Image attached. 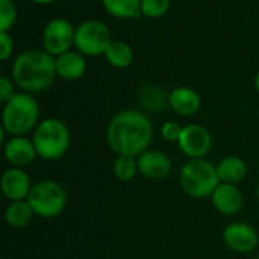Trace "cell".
<instances>
[{
	"instance_id": "cell-2",
	"label": "cell",
	"mask_w": 259,
	"mask_h": 259,
	"mask_svg": "<svg viewBox=\"0 0 259 259\" xmlns=\"http://www.w3.org/2000/svg\"><path fill=\"white\" fill-rule=\"evenodd\" d=\"M11 74L14 83L24 93H41L58 76L56 58L44 49H27L15 56Z\"/></svg>"
},
{
	"instance_id": "cell-11",
	"label": "cell",
	"mask_w": 259,
	"mask_h": 259,
	"mask_svg": "<svg viewBox=\"0 0 259 259\" xmlns=\"http://www.w3.org/2000/svg\"><path fill=\"white\" fill-rule=\"evenodd\" d=\"M32 182L29 175L20 167L8 168L0 179V188L3 196L9 202L15 200H27L29 193L32 190Z\"/></svg>"
},
{
	"instance_id": "cell-26",
	"label": "cell",
	"mask_w": 259,
	"mask_h": 259,
	"mask_svg": "<svg viewBox=\"0 0 259 259\" xmlns=\"http://www.w3.org/2000/svg\"><path fill=\"white\" fill-rule=\"evenodd\" d=\"M14 50V39L9 32H0V61L9 59Z\"/></svg>"
},
{
	"instance_id": "cell-28",
	"label": "cell",
	"mask_w": 259,
	"mask_h": 259,
	"mask_svg": "<svg viewBox=\"0 0 259 259\" xmlns=\"http://www.w3.org/2000/svg\"><path fill=\"white\" fill-rule=\"evenodd\" d=\"M32 3H36V5H52L55 3L56 0H30Z\"/></svg>"
},
{
	"instance_id": "cell-5",
	"label": "cell",
	"mask_w": 259,
	"mask_h": 259,
	"mask_svg": "<svg viewBox=\"0 0 259 259\" xmlns=\"http://www.w3.org/2000/svg\"><path fill=\"white\" fill-rule=\"evenodd\" d=\"M33 144L39 158L46 161H55L62 158L71 143L70 131L64 121L59 118L41 120L33 131Z\"/></svg>"
},
{
	"instance_id": "cell-16",
	"label": "cell",
	"mask_w": 259,
	"mask_h": 259,
	"mask_svg": "<svg viewBox=\"0 0 259 259\" xmlns=\"http://www.w3.org/2000/svg\"><path fill=\"white\" fill-rule=\"evenodd\" d=\"M87 71V59L77 50H68L56 56V74L64 80H77Z\"/></svg>"
},
{
	"instance_id": "cell-12",
	"label": "cell",
	"mask_w": 259,
	"mask_h": 259,
	"mask_svg": "<svg viewBox=\"0 0 259 259\" xmlns=\"http://www.w3.org/2000/svg\"><path fill=\"white\" fill-rule=\"evenodd\" d=\"M138 161V171L152 181H162L171 171V159L167 153L161 150H146L140 156Z\"/></svg>"
},
{
	"instance_id": "cell-29",
	"label": "cell",
	"mask_w": 259,
	"mask_h": 259,
	"mask_svg": "<svg viewBox=\"0 0 259 259\" xmlns=\"http://www.w3.org/2000/svg\"><path fill=\"white\" fill-rule=\"evenodd\" d=\"M255 90L259 93V71L255 74Z\"/></svg>"
},
{
	"instance_id": "cell-1",
	"label": "cell",
	"mask_w": 259,
	"mask_h": 259,
	"mask_svg": "<svg viewBox=\"0 0 259 259\" xmlns=\"http://www.w3.org/2000/svg\"><path fill=\"white\" fill-rule=\"evenodd\" d=\"M153 140V126L146 112L124 109L117 112L108 123L106 141L117 155L140 156L149 150Z\"/></svg>"
},
{
	"instance_id": "cell-7",
	"label": "cell",
	"mask_w": 259,
	"mask_h": 259,
	"mask_svg": "<svg viewBox=\"0 0 259 259\" xmlns=\"http://www.w3.org/2000/svg\"><path fill=\"white\" fill-rule=\"evenodd\" d=\"M111 42V30L100 20H85L76 27L74 47L85 56L105 55Z\"/></svg>"
},
{
	"instance_id": "cell-14",
	"label": "cell",
	"mask_w": 259,
	"mask_h": 259,
	"mask_svg": "<svg viewBox=\"0 0 259 259\" xmlns=\"http://www.w3.org/2000/svg\"><path fill=\"white\" fill-rule=\"evenodd\" d=\"M3 153L6 161L12 167H26L35 161L38 156L33 140H29L26 137H11L3 144Z\"/></svg>"
},
{
	"instance_id": "cell-4",
	"label": "cell",
	"mask_w": 259,
	"mask_h": 259,
	"mask_svg": "<svg viewBox=\"0 0 259 259\" xmlns=\"http://www.w3.org/2000/svg\"><path fill=\"white\" fill-rule=\"evenodd\" d=\"M179 184L190 197H211L214 190L220 185L217 165H214L205 158L190 159L181 168Z\"/></svg>"
},
{
	"instance_id": "cell-25",
	"label": "cell",
	"mask_w": 259,
	"mask_h": 259,
	"mask_svg": "<svg viewBox=\"0 0 259 259\" xmlns=\"http://www.w3.org/2000/svg\"><path fill=\"white\" fill-rule=\"evenodd\" d=\"M182 126L176 121H165L161 127V135L165 141H170V143H178L179 141V137L182 134Z\"/></svg>"
},
{
	"instance_id": "cell-17",
	"label": "cell",
	"mask_w": 259,
	"mask_h": 259,
	"mask_svg": "<svg viewBox=\"0 0 259 259\" xmlns=\"http://www.w3.org/2000/svg\"><path fill=\"white\" fill-rule=\"evenodd\" d=\"M170 93H165L159 85L150 83L140 90L138 102L143 112H162L170 108Z\"/></svg>"
},
{
	"instance_id": "cell-21",
	"label": "cell",
	"mask_w": 259,
	"mask_h": 259,
	"mask_svg": "<svg viewBox=\"0 0 259 259\" xmlns=\"http://www.w3.org/2000/svg\"><path fill=\"white\" fill-rule=\"evenodd\" d=\"M102 5L114 18L131 20L141 15V0H102Z\"/></svg>"
},
{
	"instance_id": "cell-20",
	"label": "cell",
	"mask_w": 259,
	"mask_h": 259,
	"mask_svg": "<svg viewBox=\"0 0 259 259\" xmlns=\"http://www.w3.org/2000/svg\"><path fill=\"white\" fill-rule=\"evenodd\" d=\"M105 59L114 68H127L135 59L134 49L124 41H112L105 52Z\"/></svg>"
},
{
	"instance_id": "cell-19",
	"label": "cell",
	"mask_w": 259,
	"mask_h": 259,
	"mask_svg": "<svg viewBox=\"0 0 259 259\" xmlns=\"http://www.w3.org/2000/svg\"><path fill=\"white\" fill-rule=\"evenodd\" d=\"M33 217H35V212H33V209H32V206L29 205L27 200L11 202L6 206V211H5L6 223L11 228H17V229L29 226L32 223Z\"/></svg>"
},
{
	"instance_id": "cell-18",
	"label": "cell",
	"mask_w": 259,
	"mask_h": 259,
	"mask_svg": "<svg viewBox=\"0 0 259 259\" xmlns=\"http://www.w3.org/2000/svg\"><path fill=\"white\" fill-rule=\"evenodd\" d=\"M220 182L238 185L247 176V164L240 156H226L217 164Z\"/></svg>"
},
{
	"instance_id": "cell-9",
	"label": "cell",
	"mask_w": 259,
	"mask_h": 259,
	"mask_svg": "<svg viewBox=\"0 0 259 259\" xmlns=\"http://www.w3.org/2000/svg\"><path fill=\"white\" fill-rule=\"evenodd\" d=\"M176 144L190 159H199L209 153L212 147V137L209 131L202 124H187L184 126Z\"/></svg>"
},
{
	"instance_id": "cell-10",
	"label": "cell",
	"mask_w": 259,
	"mask_h": 259,
	"mask_svg": "<svg viewBox=\"0 0 259 259\" xmlns=\"http://www.w3.org/2000/svg\"><path fill=\"white\" fill-rule=\"evenodd\" d=\"M225 244L237 253H250L259 244L256 229L244 222H235L225 228L223 231Z\"/></svg>"
},
{
	"instance_id": "cell-13",
	"label": "cell",
	"mask_w": 259,
	"mask_h": 259,
	"mask_svg": "<svg viewBox=\"0 0 259 259\" xmlns=\"http://www.w3.org/2000/svg\"><path fill=\"white\" fill-rule=\"evenodd\" d=\"M212 206L223 215H235L241 211L244 205V197L238 185L234 184H223L214 190L211 196Z\"/></svg>"
},
{
	"instance_id": "cell-15",
	"label": "cell",
	"mask_w": 259,
	"mask_h": 259,
	"mask_svg": "<svg viewBox=\"0 0 259 259\" xmlns=\"http://www.w3.org/2000/svg\"><path fill=\"white\" fill-rule=\"evenodd\" d=\"M170 109L181 117L194 115L202 105L200 96L194 88L190 87H176L168 94Z\"/></svg>"
},
{
	"instance_id": "cell-23",
	"label": "cell",
	"mask_w": 259,
	"mask_h": 259,
	"mask_svg": "<svg viewBox=\"0 0 259 259\" xmlns=\"http://www.w3.org/2000/svg\"><path fill=\"white\" fill-rule=\"evenodd\" d=\"M171 6V0H141V15L146 18H161Z\"/></svg>"
},
{
	"instance_id": "cell-6",
	"label": "cell",
	"mask_w": 259,
	"mask_h": 259,
	"mask_svg": "<svg viewBox=\"0 0 259 259\" xmlns=\"http://www.w3.org/2000/svg\"><path fill=\"white\" fill-rule=\"evenodd\" d=\"M27 202L35 215L41 219H55L61 215L67 206V191L59 182L44 179L32 185Z\"/></svg>"
},
{
	"instance_id": "cell-30",
	"label": "cell",
	"mask_w": 259,
	"mask_h": 259,
	"mask_svg": "<svg viewBox=\"0 0 259 259\" xmlns=\"http://www.w3.org/2000/svg\"><path fill=\"white\" fill-rule=\"evenodd\" d=\"M256 199H258V203H259V184H258V188H256Z\"/></svg>"
},
{
	"instance_id": "cell-22",
	"label": "cell",
	"mask_w": 259,
	"mask_h": 259,
	"mask_svg": "<svg viewBox=\"0 0 259 259\" xmlns=\"http://www.w3.org/2000/svg\"><path fill=\"white\" fill-rule=\"evenodd\" d=\"M138 171V161L137 156L129 155H117L114 161V176L120 182H129L137 176Z\"/></svg>"
},
{
	"instance_id": "cell-3",
	"label": "cell",
	"mask_w": 259,
	"mask_h": 259,
	"mask_svg": "<svg viewBox=\"0 0 259 259\" xmlns=\"http://www.w3.org/2000/svg\"><path fill=\"white\" fill-rule=\"evenodd\" d=\"M39 124V105L29 93H15L3 106L2 127L11 137H26Z\"/></svg>"
},
{
	"instance_id": "cell-8",
	"label": "cell",
	"mask_w": 259,
	"mask_h": 259,
	"mask_svg": "<svg viewBox=\"0 0 259 259\" xmlns=\"http://www.w3.org/2000/svg\"><path fill=\"white\" fill-rule=\"evenodd\" d=\"M76 27L67 18L50 20L42 30V49L55 58L74 47Z\"/></svg>"
},
{
	"instance_id": "cell-31",
	"label": "cell",
	"mask_w": 259,
	"mask_h": 259,
	"mask_svg": "<svg viewBox=\"0 0 259 259\" xmlns=\"http://www.w3.org/2000/svg\"><path fill=\"white\" fill-rule=\"evenodd\" d=\"M255 259H259V255H258V256H256V258H255Z\"/></svg>"
},
{
	"instance_id": "cell-27",
	"label": "cell",
	"mask_w": 259,
	"mask_h": 259,
	"mask_svg": "<svg viewBox=\"0 0 259 259\" xmlns=\"http://www.w3.org/2000/svg\"><path fill=\"white\" fill-rule=\"evenodd\" d=\"M14 94H15V91H14V80L6 77V76L0 77V100L3 103H6Z\"/></svg>"
},
{
	"instance_id": "cell-24",
	"label": "cell",
	"mask_w": 259,
	"mask_h": 259,
	"mask_svg": "<svg viewBox=\"0 0 259 259\" xmlns=\"http://www.w3.org/2000/svg\"><path fill=\"white\" fill-rule=\"evenodd\" d=\"M17 5L14 0H0V32H9L17 21Z\"/></svg>"
}]
</instances>
